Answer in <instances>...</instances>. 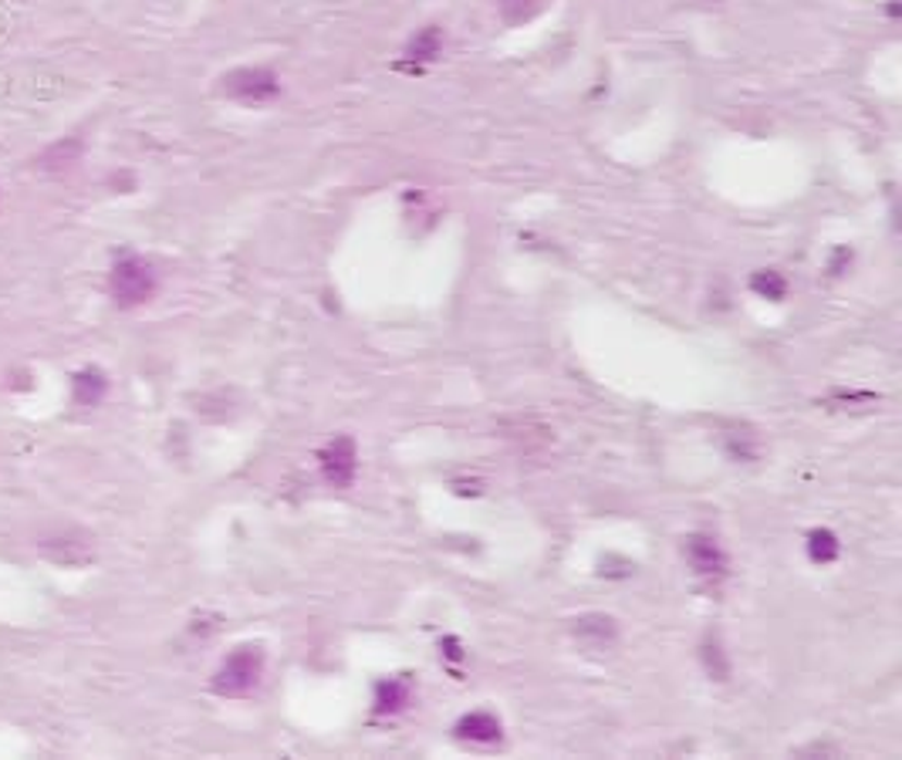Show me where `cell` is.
Masks as SVG:
<instances>
[{
    "label": "cell",
    "instance_id": "1",
    "mask_svg": "<svg viewBox=\"0 0 902 760\" xmlns=\"http://www.w3.org/2000/svg\"><path fill=\"white\" fill-rule=\"evenodd\" d=\"M261 676H264V653L258 646H240L216 669L213 689L224 696H243L261 683Z\"/></svg>",
    "mask_w": 902,
    "mask_h": 760
},
{
    "label": "cell",
    "instance_id": "2",
    "mask_svg": "<svg viewBox=\"0 0 902 760\" xmlns=\"http://www.w3.org/2000/svg\"><path fill=\"white\" fill-rule=\"evenodd\" d=\"M109 291L118 308H136L155 291V274L142 257H122L109 274Z\"/></svg>",
    "mask_w": 902,
    "mask_h": 760
},
{
    "label": "cell",
    "instance_id": "7",
    "mask_svg": "<svg viewBox=\"0 0 902 760\" xmlns=\"http://www.w3.org/2000/svg\"><path fill=\"white\" fill-rule=\"evenodd\" d=\"M690 555H693V565H697L700 574H721L724 571V555L710 537H693Z\"/></svg>",
    "mask_w": 902,
    "mask_h": 760
},
{
    "label": "cell",
    "instance_id": "8",
    "mask_svg": "<svg viewBox=\"0 0 902 760\" xmlns=\"http://www.w3.org/2000/svg\"><path fill=\"white\" fill-rule=\"evenodd\" d=\"M78 156H82V142H78V139H61L58 145H51V149L45 152L41 163H45L48 169H65V166H72Z\"/></svg>",
    "mask_w": 902,
    "mask_h": 760
},
{
    "label": "cell",
    "instance_id": "5",
    "mask_svg": "<svg viewBox=\"0 0 902 760\" xmlns=\"http://www.w3.org/2000/svg\"><path fill=\"white\" fill-rule=\"evenodd\" d=\"M456 734L463 740H474V744H493L501 737V720L490 717V713H471L456 723Z\"/></svg>",
    "mask_w": 902,
    "mask_h": 760
},
{
    "label": "cell",
    "instance_id": "4",
    "mask_svg": "<svg viewBox=\"0 0 902 760\" xmlns=\"http://www.w3.org/2000/svg\"><path fill=\"white\" fill-rule=\"evenodd\" d=\"M227 91L240 102H267L277 96V78L261 68H243L227 75Z\"/></svg>",
    "mask_w": 902,
    "mask_h": 760
},
{
    "label": "cell",
    "instance_id": "9",
    "mask_svg": "<svg viewBox=\"0 0 902 760\" xmlns=\"http://www.w3.org/2000/svg\"><path fill=\"white\" fill-rule=\"evenodd\" d=\"M379 710H389V713H396V710H402L410 704V683L406 680H392V683H383L379 686Z\"/></svg>",
    "mask_w": 902,
    "mask_h": 760
},
{
    "label": "cell",
    "instance_id": "3",
    "mask_svg": "<svg viewBox=\"0 0 902 760\" xmlns=\"http://www.w3.org/2000/svg\"><path fill=\"white\" fill-rule=\"evenodd\" d=\"M359 470V453L349 436H338L322 449V473L335 486H349Z\"/></svg>",
    "mask_w": 902,
    "mask_h": 760
},
{
    "label": "cell",
    "instance_id": "10",
    "mask_svg": "<svg viewBox=\"0 0 902 760\" xmlns=\"http://www.w3.org/2000/svg\"><path fill=\"white\" fill-rule=\"evenodd\" d=\"M807 555H812V561L818 565H828L838 558V537L831 531H812V537H807Z\"/></svg>",
    "mask_w": 902,
    "mask_h": 760
},
{
    "label": "cell",
    "instance_id": "6",
    "mask_svg": "<svg viewBox=\"0 0 902 760\" xmlns=\"http://www.w3.org/2000/svg\"><path fill=\"white\" fill-rule=\"evenodd\" d=\"M105 389H109V382H105V376L99 369H85V372L75 376V400L82 406H99Z\"/></svg>",
    "mask_w": 902,
    "mask_h": 760
}]
</instances>
